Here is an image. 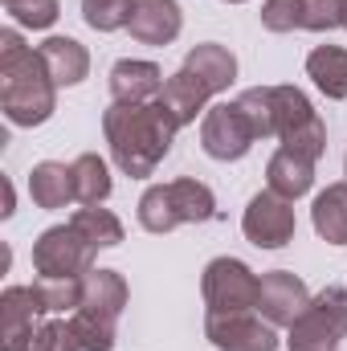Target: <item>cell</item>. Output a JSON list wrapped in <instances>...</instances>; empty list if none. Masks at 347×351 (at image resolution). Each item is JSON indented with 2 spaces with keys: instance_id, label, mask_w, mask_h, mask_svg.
Masks as SVG:
<instances>
[{
  "instance_id": "obj_1",
  "label": "cell",
  "mask_w": 347,
  "mask_h": 351,
  "mask_svg": "<svg viewBox=\"0 0 347 351\" xmlns=\"http://www.w3.org/2000/svg\"><path fill=\"white\" fill-rule=\"evenodd\" d=\"M176 131H180V123H176V114L168 110L164 98H156V102H110L102 114V135H106L110 160L131 180L156 176V168L172 152Z\"/></svg>"
},
{
  "instance_id": "obj_2",
  "label": "cell",
  "mask_w": 347,
  "mask_h": 351,
  "mask_svg": "<svg viewBox=\"0 0 347 351\" xmlns=\"http://www.w3.org/2000/svg\"><path fill=\"white\" fill-rule=\"evenodd\" d=\"M0 110L12 127H41L58 110V82L16 29L0 33Z\"/></svg>"
},
{
  "instance_id": "obj_3",
  "label": "cell",
  "mask_w": 347,
  "mask_h": 351,
  "mask_svg": "<svg viewBox=\"0 0 347 351\" xmlns=\"http://www.w3.org/2000/svg\"><path fill=\"white\" fill-rule=\"evenodd\" d=\"M217 196L204 180L180 176L168 184H152L139 196V225L147 233H172L180 225H204L217 221Z\"/></svg>"
},
{
  "instance_id": "obj_4",
  "label": "cell",
  "mask_w": 347,
  "mask_h": 351,
  "mask_svg": "<svg viewBox=\"0 0 347 351\" xmlns=\"http://www.w3.org/2000/svg\"><path fill=\"white\" fill-rule=\"evenodd\" d=\"M286 351H339L347 339V290L327 286L311 298V306L286 327Z\"/></svg>"
},
{
  "instance_id": "obj_5",
  "label": "cell",
  "mask_w": 347,
  "mask_h": 351,
  "mask_svg": "<svg viewBox=\"0 0 347 351\" xmlns=\"http://www.w3.org/2000/svg\"><path fill=\"white\" fill-rule=\"evenodd\" d=\"M200 294H204L208 315H241V311H258L261 278L241 262V258H213V262L204 265Z\"/></svg>"
},
{
  "instance_id": "obj_6",
  "label": "cell",
  "mask_w": 347,
  "mask_h": 351,
  "mask_svg": "<svg viewBox=\"0 0 347 351\" xmlns=\"http://www.w3.org/2000/svg\"><path fill=\"white\" fill-rule=\"evenodd\" d=\"M94 245L74 225H53L33 241V269L41 278H86L94 269Z\"/></svg>"
},
{
  "instance_id": "obj_7",
  "label": "cell",
  "mask_w": 347,
  "mask_h": 351,
  "mask_svg": "<svg viewBox=\"0 0 347 351\" xmlns=\"http://www.w3.org/2000/svg\"><path fill=\"white\" fill-rule=\"evenodd\" d=\"M254 143H258V135H254V127H250V119H246V110L237 102H217V106L204 110V119H200V147H204L208 160L237 164V160L250 156Z\"/></svg>"
},
{
  "instance_id": "obj_8",
  "label": "cell",
  "mask_w": 347,
  "mask_h": 351,
  "mask_svg": "<svg viewBox=\"0 0 347 351\" xmlns=\"http://www.w3.org/2000/svg\"><path fill=\"white\" fill-rule=\"evenodd\" d=\"M294 200L278 196V192H258L250 204H246V217H241V233L258 245V250H282L294 241Z\"/></svg>"
},
{
  "instance_id": "obj_9",
  "label": "cell",
  "mask_w": 347,
  "mask_h": 351,
  "mask_svg": "<svg viewBox=\"0 0 347 351\" xmlns=\"http://www.w3.org/2000/svg\"><path fill=\"white\" fill-rule=\"evenodd\" d=\"M204 339L217 351H278L274 323L254 315V311H241V315H208L204 319Z\"/></svg>"
},
{
  "instance_id": "obj_10",
  "label": "cell",
  "mask_w": 347,
  "mask_h": 351,
  "mask_svg": "<svg viewBox=\"0 0 347 351\" xmlns=\"http://www.w3.org/2000/svg\"><path fill=\"white\" fill-rule=\"evenodd\" d=\"M307 306H311V290L298 274H290V269L261 274V294H258L261 319H270L274 327H290Z\"/></svg>"
},
{
  "instance_id": "obj_11",
  "label": "cell",
  "mask_w": 347,
  "mask_h": 351,
  "mask_svg": "<svg viewBox=\"0 0 347 351\" xmlns=\"http://www.w3.org/2000/svg\"><path fill=\"white\" fill-rule=\"evenodd\" d=\"M180 29H184L180 0H139L131 12V25H127V33L139 45H172Z\"/></svg>"
},
{
  "instance_id": "obj_12",
  "label": "cell",
  "mask_w": 347,
  "mask_h": 351,
  "mask_svg": "<svg viewBox=\"0 0 347 351\" xmlns=\"http://www.w3.org/2000/svg\"><path fill=\"white\" fill-rule=\"evenodd\" d=\"M110 98L115 102H156L164 94V70L156 62H139V58H123L110 66Z\"/></svg>"
},
{
  "instance_id": "obj_13",
  "label": "cell",
  "mask_w": 347,
  "mask_h": 351,
  "mask_svg": "<svg viewBox=\"0 0 347 351\" xmlns=\"http://www.w3.org/2000/svg\"><path fill=\"white\" fill-rule=\"evenodd\" d=\"M184 70L217 98L221 90L233 86V78H237V58H233V49H225V45H217V41H200L196 49H188Z\"/></svg>"
},
{
  "instance_id": "obj_14",
  "label": "cell",
  "mask_w": 347,
  "mask_h": 351,
  "mask_svg": "<svg viewBox=\"0 0 347 351\" xmlns=\"http://www.w3.org/2000/svg\"><path fill=\"white\" fill-rule=\"evenodd\" d=\"M37 53H41V62H45L49 78L58 82V90L86 82L90 53H86V45H82V41H74V37H45V41L37 45Z\"/></svg>"
},
{
  "instance_id": "obj_15",
  "label": "cell",
  "mask_w": 347,
  "mask_h": 351,
  "mask_svg": "<svg viewBox=\"0 0 347 351\" xmlns=\"http://www.w3.org/2000/svg\"><path fill=\"white\" fill-rule=\"evenodd\" d=\"M311 184H315V160H307L290 147H278L270 156V164H265V188L270 192H278L286 200H298V196L311 192Z\"/></svg>"
},
{
  "instance_id": "obj_16",
  "label": "cell",
  "mask_w": 347,
  "mask_h": 351,
  "mask_svg": "<svg viewBox=\"0 0 347 351\" xmlns=\"http://www.w3.org/2000/svg\"><path fill=\"white\" fill-rule=\"evenodd\" d=\"M29 196L45 213H58L70 200H78L74 196V172H70V164H58V160L33 164V172H29Z\"/></svg>"
},
{
  "instance_id": "obj_17",
  "label": "cell",
  "mask_w": 347,
  "mask_h": 351,
  "mask_svg": "<svg viewBox=\"0 0 347 351\" xmlns=\"http://www.w3.org/2000/svg\"><path fill=\"white\" fill-rule=\"evenodd\" d=\"M311 225L327 245H347V180L327 184L311 204Z\"/></svg>"
},
{
  "instance_id": "obj_18",
  "label": "cell",
  "mask_w": 347,
  "mask_h": 351,
  "mask_svg": "<svg viewBox=\"0 0 347 351\" xmlns=\"http://www.w3.org/2000/svg\"><path fill=\"white\" fill-rule=\"evenodd\" d=\"M127 282L119 269H90L82 278V306L94 315H106V319H119L127 311Z\"/></svg>"
},
{
  "instance_id": "obj_19",
  "label": "cell",
  "mask_w": 347,
  "mask_h": 351,
  "mask_svg": "<svg viewBox=\"0 0 347 351\" xmlns=\"http://www.w3.org/2000/svg\"><path fill=\"white\" fill-rule=\"evenodd\" d=\"M41 306H37V294L33 286H8L0 294V343H12V339H25L37 323Z\"/></svg>"
},
{
  "instance_id": "obj_20",
  "label": "cell",
  "mask_w": 347,
  "mask_h": 351,
  "mask_svg": "<svg viewBox=\"0 0 347 351\" xmlns=\"http://www.w3.org/2000/svg\"><path fill=\"white\" fill-rule=\"evenodd\" d=\"M307 78L327 98H347V49L344 45H319L307 53Z\"/></svg>"
},
{
  "instance_id": "obj_21",
  "label": "cell",
  "mask_w": 347,
  "mask_h": 351,
  "mask_svg": "<svg viewBox=\"0 0 347 351\" xmlns=\"http://www.w3.org/2000/svg\"><path fill=\"white\" fill-rule=\"evenodd\" d=\"M70 225L86 237L94 250H115V245H123V221H119L110 208H102V204H82V208L70 217Z\"/></svg>"
},
{
  "instance_id": "obj_22",
  "label": "cell",
  "mask_w": 347,
  "mask_h": 351,
  "mask_svg": "<svg viewBox=\"0 0 347 351\" xmlns=\"http://www.w3.org/2000/svg\"><path fill=\"white\" fill-rule=\"evenodd\" d=\"M70 172H74V196H78V204H102L110 196V188H115L106 160L94 156V152H82L70 164Z\"/></svg>"
},
{
  "instance_id": "obj_23",
  "label": "cell",
  "mask_w": 347,
  "mask_h": 351,
  "mask_svg": "<svg viewBox=\"0 0 347 351\" xmlns=\"http://www.w3.org/2000/svg\"><path fill=\"white\" fill-rule=\"evenodd\" d=\"M311 119H319V114H315V106H311V98L302 90L298 86H274V135L278 139L294 135Z\"/></svg>"
},
{
  "instance_id": "obj_24",
  "label": "cell",
  "mask_w": 347,
  "mask_h": 351,
  "mask_svg": "<svg viewBox=\"0 0 347 351\" xmlns=\"http://www.w3.org/2000/svg\"><path fill=\"white\" fill-rule=\"evenodd\" d=\"M70 327H74L82 351H115L119 319H106V315H94L86 306H78V311H70Z\"/></svg>"
},
{
  "instance_id": "obj_25",
  "label": "cell",
  "mask_w": 347,
  "mask_h": 351,
  "mask_svg": "<svg viewBox=\"0 0 347 351\" xmlns=\"http://www.w3.org/2000/svg\"><path fill=\"white\" fill-rule=\"evenodd\" d=\"M33 294L41 315H66L82 306V278H37Z\"/></svg>"
},
{
  "instance_id": "obj_26",
  "label": "cell",
  "mask_w": 347,
  "mask_h": 351,
  "mask_svg": "<svg viewBox=\"0 0 347 351\" xmlns=\"http://www.w3.org/2000/svg\"><path fill=\"white\" fill-rule=\"evenodd\" d=\"M135 4L139 0H82V21L98 33H115V29L131 25Z\"/></svg>"
},
{
  "instance_id": "obj_27",
  "label": "cell",
  "mask_w": 347,
  "mask_h": 351,
  "mask_svg": "<svg viewBox=\"0 0 347 351\" xmlns=\"http://www.w3.org/2000/svg\"><path fill=\"white\" fill-rule=\"evenodd\" d=\"M233 102L246 110V119H250L258 139H274V86H250L241 90Z\"/></svg>"
},
{
  "instance_id": "obj_28",
  "label": "cell",
  "mask_w": 347,
  "mask_h": 351,
  "mask_svg": "<svg viewBox=\"0 0 347 351\" xmlns=\"http://www.w3.org/2000/svg\"><path fill=\"white\" fill-rule=\"evenodd\" d=\"M4 12L21 29H49L62 16V4L58 0H4Z\"/></svg>"
},
{
  "instance_id": "obj_29",
  "label": "cell",
  "mask_w": 347,
  "mask_h": 351,
  "mask_svg": "<svg viewBox=\"0 0 347 351\" xmlns=\"http://www.w3.org/2000/svg\"><path fill=\"white\" fill-rule=\"evenodd\" d=\"M29 348L33 351H82V343H78V335H74V327L66 319H45L29 335Z\"/></svg>"
},
{
  "instance_id": "obj_30",
  "label": "cell",
  "mask_w": 347,
  "mask_h": 351,
  "mask_svg": "<svg viewBox=\"0 0 347 351\" xmlns=\"http://www.w3.org/2000/svg\"><path fill=\"white\" fill-rule=\"evenodd\" d=\"M302 29L311 33L344 29V0H302Z\"/></svg>"
},
{
  "instance_id": "obj_31",
  "label": "cell",
  "mask_w": 347,
  "mask_h": 351,
  "mask_svg": "<svg viewBox=\"0 0 347 351\" xmlns=\"http://www.w3.org/2000/svg\"><path fill=\"white\" fill-rule=\"evenodd\" d=\"M261 25L270 33H294V29H302V0H265L261 4Z\"/></svg>"
},
{
  "instance_id": "obj_32",
  "label": "cell",
  "mask_w": 347,
  "mask_h": 351,
  "mask_svg": "<svg viewBox=\"0 0 347 351\" xmlns=\"http://www.w3.org/2000/svg\"><path fill=\"white\" fill-rule=\"evenodd\" d=\"M12 204H16V196H12V184L4 180V208H0V213H4V217H12Z\"/></svg>"
},
{
  "instance_id": "obj_33",
  "label": "cell",
  "mask_w": 347,
  "mask_h": 351,
  "mask_svg": "<svg viewBox=\"0 0 347 351\" xmlns=\"http://www.w3.org/2000/svg\"><path fill=\"white\" fill-rule=\"evenodd\" d=\"M344 29H347V0H344Z\"/></svg>"
},
{
  "instance_id": "obj_34",
  "label": "cell",
  "mask_w": 347,
  "mask_h": 351,
  "mask_svg": "<svg viewBox=\"0 0 347 351\" xmlns=\"http://www.w3.org/2000/svg\"><path fill=\"white\" fill-rule=\"evenodd\" d=\"M225 4H246V0H225Z\"/></svg>"
},
{
  "instance_id": "obj_35",
  "label": "cell",
  "mask_w": 347,
  "mask_h": 351,
  "mask_svg": "<svg viewBox=\"0 0 347 351\" xmlns=\"http://www.w3.org/2000/svg\"><path fill=\"white\" fill-rule=\"evenodd\" d=\"M344 172H347V156H344Z\"/></svg>"
}]
</instances>
